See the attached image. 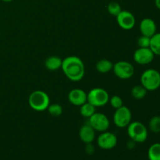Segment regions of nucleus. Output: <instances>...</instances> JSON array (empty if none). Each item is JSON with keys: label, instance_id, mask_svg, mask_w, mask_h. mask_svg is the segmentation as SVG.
<instances>
[{"label": "nucleus", "instance_id": "11", "mask_svg": "<svg viewBox=\"0 0 160 160\" xmlns=\"http://www.w3.org/2000/svg\"><path fill=\"white\" fill-rule=\"evenodd\" d=\"M117 21L119 26L123 30H131L134 28L136 23L134 14L128 10H122L118 16H117Z\"/></svg>", "mask_w": 160, "mask_h": 160}, {"label": "nucleus", "instance_id": "27", "mask_svg": "<svg viewBox=\"0 0 160 160\" xmlns=\"http://www.w3.org/2000/svg\"><path fill=\"white\" fill-rule=\"evenodd\" d=\"M136 144L137 143H136V142H134V141L131 140L128 142V144H127V147H128V148H129V149H133V148L135 147Z\"/></svg>", "mask_w": 160, "mask_h": 160}, {"label": "nucleus", "instance_id": "15", "mask_svg": "<svg viewBox=\"0 0 160 160\" xmlns=\"http://www.w3.org/2000/svg\"><path fill=\"white\" fill-rule=\"evenodd\" d=\"M62 59L56 56H52L47 58L45 61V66L47 70L50 71H56L61 69Z\"/></svg>", "mask_w": 160, "mask_h": 160}, {"label": "nucleus", "instance_id": "28", "mask_svg": "<svg viewBox=\"0 0 160 160\" xmlns=\"http://www.w3.org/2000/svg\"><path fill=\"white\" fill-rule=\"evenodd\" d=\"M155 5L158 9H160V0H155Z\"/></svg>", "mask_w": 160, "mask_h": 160}, {"label": "nucleus", "instance_id": "9", "mask_svg": "<svg viewBox=\"0 0 160 160\" xmlns=\"http://www.w3.org/2000/svg\"><path fill=\"white\" fill-rule=\"evenodd\" d=\"M97 144L102 149L110 150L117 145V137L115 134L109 131H104L97 138Z\"/></svg>", "mask_w": 160, "mask_h": 160}, {"label": "nucleus", "instance_id": "14", "mask_svg": "<svg viewBox=\"0 0 160 160\" xmlns=\"http://www.w3.org/2000/svg\"><path fill=\"white\" fill-rule=\"evenodd\" d=\"M79 137L84 144L92 143L95 138V131L88 123L81 128L79 131Z\"/></svg>", "mask_w": 160, "mask_h": 160}, {"label": "nucleus", "instance_id": "1", "mask_svg": "<svg viewBox=\"0 0 160 160\" xmlns=\"http://www.w3.org/2000/svg\"><path fill=\"white\" fill-rule=\"evenodd\" d=\"M61 69L65 76L73 82L81 81L85 73L84 62L76 56H67L62 59Z\"/></svg>", "mask_w": 160, "mask_h": 160}, {"label": "nucleus", "instance_id": "13", "mask_svg": "<svg viewBox=\"0 0 160 160\" xmlns=\"http://www.w3.org/2000/svg\"><path fill=\"white\" fill-rule=\"evenodd\" d=\"M68 100L73 106H81L87 102V93L82 89H72L68 94Z\"/></svg>", "mask_w": 160, "mask_h": 160}, {"label": "nucleus", "instance_id": "29", "mask_svg": "<svg viewBox=\"0 0 160 160\" xmlns=\"http://www.w3.org/2000/svg\"><path fill=\"white\" fill-rule=\"evenodd\" d=\"M2 2H10L13 1V0H2Z\"/></svg>", "mask_w": 160, "mask_h": 160}, {"label": "nucleus", "instance_id": "17", "mask_svg": "<svg viewBox=\"0 0 160 160\" xmlns=\"http://www.w3.org/2000/svg\"><path fill=\"white\" fill-rule=\"evenodd\" d=\"M149 48L153 52L155 56H160V32H156L154 35L152 36Z\"/></svg>", "mask_w": 160, "mask_h": 160}, {"label": "nucleus", "instance_id": "25", "mask_svg": "<svg viewBox=\"0 0 160 160\" xmlns=\"http://www.w3.org/2000/svg\"><path fill=\"white\" fill-rule=\"evenodd\" d=\"M151 38L142 35L138 39V45L139 48H149Z\"/></svg>", "mask_w": 160, "mask_h": 160}, {"label": "nucleus", "instance_id": "7", "mask_svg": "<svg viewBox=\"0 0 160 160\" xmlns=\"http://www.w3.org/2000/svg\"><path fill=\"white\" fill-rule=\"evenodd\" d=\"M88 124L98 132H104V131H108L109 128V120L107 116L102 112H95L92 117L88 118Z\"/></svg>", "mask_w": 160, "mask_h": 160}, {"label": "nucleus", "instance_id": "21", "mask_svg": "<svg viewBox=\"0 0 160 160\" xmlns=\"http://www.w3.org/2000/svg\"><path fill=\"white\" fill-rule=\"evenodd\" d=\"M148 128L152 132L155 134L160 133V116H154L150 119Z\"/></svg>", "mask_w": 160, "mask_h": 160}, {"label": "nucleus", "instance_id": "12", "mask_svg": "<svg viewBox=\"0 0 160 160\" xmlns=\"http://www.w3.org/2000/svg\"><path fill=\"white\" fill-rule=\"evenodd\" d=\"M139 30H140L142 35L151 38L156 33L157 26H156V22L152 19L146 17V18H144L143 20H142V21L140 22Z\"/></svg>", "mask_w": 160, "mask_h": 160}, {"label": "nucleus", "instance_id": "30", "mask_svg": "<svg viewBox=\"0 0 160 160\" xmlns=\"http://www.w3.org/2000/svg\"></svg>", "mask_w": 160, "mask_h": 160}, {"label": "nucleus", "instance_id": "10", "mask_svg": "<svg viewBox=\"0 0 160 160\" xmlns=\"http://www.w3.org/2000/svg\"><path fill=\"white\" fill-rule=\"evenodd\" d=\"M155 57V54L150 48H138L135 50L133 59L139 65H148L151 63Z\"/></svg>", "mask_w": 160, "mask_h": 160}, {"label": "nucleus", "instance_id": "5", "mask_svg": "<svg viewBox=\"0 0 160 160\" xmlns=\"http://www.w3.org/2000/svg\"><path fill=\"white\" fill-rule=\"evenodd\" d=\"M109 100V95L105 89L95 88L87 93V102L92 106L97 107L105 106Z\"/></svg>", "mask_w": 160, "mask_h": 160}, {"label": "nucleus", "instance_id": "19", "mask_svg": "<svg viewBox=\"0 0 160 160\" xmlns=\"http://www.w3.org/2000/svg\"><path fill=\"white\" fill-rule=\"evenodd\" d=\"M95 109L96 108L95 106H92L89 102H86L84 104L80 106V113L82 117H85V118L88 119L89 117H92L94 113L95 112Z\"/></svg>", "mask_w": 160, "mask_h": 160}, {"label": "nucleus", "instance_id": "24", "mask_svg": "<svg viewBox=\"0 0 160 160\" xmlns=\"http://www.w3.org/2000/svg\"><path fill=\"white\" fill-rule=\"evenodd\" d=\"M109 102L110 103L111 106L113 107L114 109H119L123 106V101L121 97L119 95H113L111 98H109Z\"/></svg>", "mask_w": 160, "mask_h": 160}, {"label": "nucleus", "instance_id": "23", "mask_svg": "<svg viewBox=\"0 0 160 160\" xmlns=\"http://www.w3.org/2000/svg\"><path fill=\"white\" fill-rule=\"evenodd\" d=\"M107 10L109 14L114 16V17H117L121 12L122 9L121 6H120V5L118 2H111L108 5Z\"/></svg>", "mask_w": 160, "mask_h": 160}, {"label": "nucleus", "instance_id": "20", "mask_svg": "<svg viewBox=\"0 0 160 160\" xmlns=\"http://www.w3.org/2000/svg\"><path fill=\"white\" fill-rule=\"evenodd\" d=\"M148 160H160V143H154L148 150Z\"/></svg>", "mask_w": 160, "mask_h": 160}, {"label": "nucleus", "instance_id": "8", "mask_svg": "<svg viewBox=\"0 0 160 160\" xmlns=\"http://www.w3.org/2000/svg\"><path fill=\"white\" fill-rule=\"evenodd\" d=\"M113 73L118 78L122 80L130 79L134 74V67L128 61H118L113 64Z\"/></svg>", "mask_w": 160, "mask_h": 160}, {"label": "nucleus", "instance_id": "22", "mask_svg": "<svg viewBox=\"0 0 160 160\" xmlns=\"http://www.w3.org/2000/svg\"><path fill=\"white\" fill-rule=\"evenodd\" d=\"M48 113L52 117H59L61 114L62 113V107L58 103H53V104H50L48 106Z\"/></svg>", "mask_w": 160, "mask_h": 160}, {"label": "nucleus", "instance_id": "18", "mask_svg": "<svg viewBox=\"0 0 160 160\" xmlns=\"http://www.w3.org/2000/svg\"><path fill=\"white\" fill-rule=\"evenodd\" d=\"M148 91L142 85H135L131 89V95L136 100H142L146 96Z\"/></svg>", "mask_w": 160, "mask_h": 160}, {"label": "nucleus", "instance_id": "4", "mask_svg": "<svg viewBox=\"0 0 160 160\" xmlns=\"http://www.w3.org/2000/svg\"><path fill=\"white\" fill-rule=\"evenodd\" d=\"M141 84L149 92L160 88V73L155 69H148L141 76Z\"/></svg>", "mask_w": 160, "mask_h": 160}, {"label": "nucleus", "instance_id": "3", "mask_svg": "<svg viewBox=\"0 0 160 160\" xmlns=\"http://www.w3.org/2000/svg\"><path fill=\"white\" fill-rule=\"evenodd\" d=\"M127 128L128 135L131 140L134 141L136 143H144L148 138V129L142 122L131 121Z\"/></svg>", "mask_w": 160, "mask_h": 160}, {"label": "nucleus", "instance_id": "6", "mask_svg": "<svg viewBox=\"0 0 160 160\" xmlns=\"http://www.w3.org/2000/svg\"><path fill=\"white\" fill-rule=\"evenodd\" d=\"M132 120L131 109L123 105L122 107L116 109L113 114V123L120 128H127Z\"/></svg>", "mask_w": 160, "mask_h": 160}, {"label": "nucleus", "instance_id": "16", "mask_svg": "<svg viewBox=\"0 0 160 160\" xmlns=\"http://www.w3.org/2000/svg\"><path fill=\"white\" fill-rule=\"evenodd\" d=\"M97 71L101 73H107L109 71L112 70L113 63L110 60L106 59H102L98 60L95 65Z\"/></svg>", "mask_w": 160, "mask_h": 160}, {"label": "nucleus", "instance_id": "2", "mask_svg": "<svg viewBox=\"0 0 160 160\" xmlns=\"http://www.w3.org/2000/svg\"><path fill=\"white\" fill-rule=\"evenodd\" d=\"M30 107L38 112H42L48 109L50 105V98L48 94L42 90H36L28 98Z\"/></svg>", "mask_w": 160, "mask_h": 160}, {"label": "nucleus", "instance_id": "26", "mask_svg": "<svg viewBox=\"0 0 160 160\" xmlns=\"http://www.w3.org/2000/svg\"><path fill=\"white\" fill-rule=\"evenodd\" d=\"M85 152L86 153H88V155L93 154L94 152H95V147L93 146V145H92V143L89 144H85Z\"/></svg>", "mask_w": 160, "mask_h": 160}]
</instances>
